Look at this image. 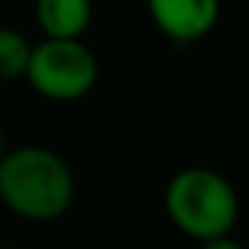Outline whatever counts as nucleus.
Segmentation results:
<instances>
[{
    "instance_id": "obj_2",
    "label": "nucleus",
    "mask_w": 249,
    "mask_h": 249,
    "mask_svg": "<svg viewBox=\"0 0 249 249\" xmlns=\"http://www.w3.org/2000/svg\"><path fill=\"white\" fill-rule=\"evenodd\" d=\"M164 211L182 234L205 243L231 234L240 217V196L220 170L185 167L164 188Z\"/></svg>"
},
{
    "instance_id": "obj_1",
    "label": "nucleus",
    "mask_w": 249,
    "mask_h": 249,
    "mask_svg": "<svg viewBox=\"0 0 249 249\" xmlns=\"http://www.w3.org/2000/svg\"><path fill=\"white\" fill-rule=\"evenodd\" d=\"M73 170L50 147H15L0 161V202L24 220H59L73 205Z\"/></svg>"
},
{
    "instance_id": "obj_6",
    "label": "nucleus",
    "mask_w": 249,
    "mask_h": 249,
    "mask_svg": "<svg viewBox=\"0 0 249 249\" xmlns=\"http://www.w3.org/2000/svg\"><path fill=\"white\" fill-rule=\"evenodd\" d=\"M30 53H33V44L21 30L0 27V82L24 79Z\"/></svg>"
},
{
    "instance_id": "obj_3",
    "label": "nucleus",
    "mask_w": 249,
    "mask_h": 249,
    "mask_svg": "<svg viewBox=\"0 0 249 249\" xmlns=\"http://www.w3.org/2000/svg\"><path fill=\"white\" fill-rule=\"evenodd\" d=\"M24 79L53 103H73L94 91L100 62L82 38H41L33 44Z\"/></svg>"
},
{
    "instance_id": "obj_4",
    "label": "nucleus",
    "mask_w": 249,
    "mask_h": 249,
    "mask_svg": "<svg viewBox=\"0 0 249 249\" xmlns=\"http://www.w3.org/2000/svg\"><path fill=\"white\" fill-rule=\"evenodd\" d=\"M220 0H147L156 30L176 44H194L211 36L220 21Z\"/></svg>"
},
{
    "instance_id": "obj_7",
    "label": "nucleus",
    "mask_w": 249,
    "mask_h": 249,
    "mask_svg": "<svg viewBox=\"0 0 249 249\" xmlns=\"http://www.w3.org/2000/svg\"><path fill=\"white\" fill-rule=\"evenodd\" d=\"M199 249H246L240 240H234L231 234H226V237H217V240H205V243H199Z\"/></svg>"
},
{
    "instance_id": "obj_8",
    "label": "nucleus",
    "mask_w": 249,
    "mask_h": 249,
    "mask_svg": "<svg viewBox=\"0 0 249 249\" xmlns=\"http://www.w3.org/2000/svg\"><path fill=\"white\" fill-rule=\"evenodd\" d=\"M6 153H9V144H6V132H3V126H0V161H3Z\"/></svg>"
},
{
    "instance_id": "obj_5",
    "label": "nucleus",
    "mask_w": 249,
    "mask_h": 249,
    "mask_svg": "<svg viewBox=\"0 0 249 249\" xmlns=\"http://www.w3.org/2000/svg\"><path fill=\"white\" fill-rule=\"evenodd\" d=\"M91 18V0H36V24L44 38H82Z\"/></svg>"
}]
</instances>
